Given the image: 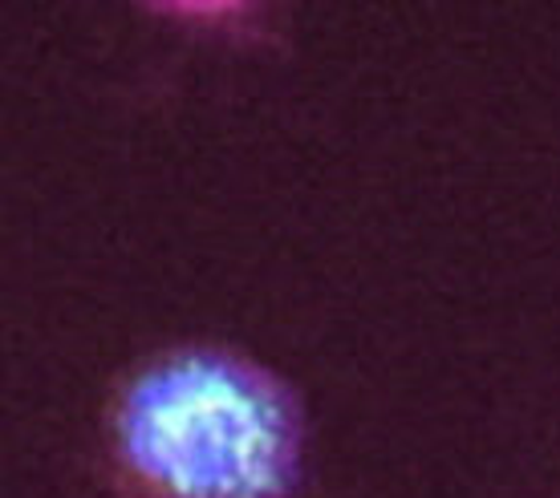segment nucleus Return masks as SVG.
<instances>
[{
  "mask_svg": "<svg viewBox=\"0 0 560 498\" xmlns=\"http://www.w3.org/2000/svg\"><path fill=\"white\" fill-rule=\"evenodd\" d=\"M102 458L118 498H293L305 410L240 348L175 345L114 381Z\"/></svg>",
  "mask_w": 560,
  "mask_h": 498,
  "instance_id": "obj_1",
  "label": "nucleus"
}]
</instances>
